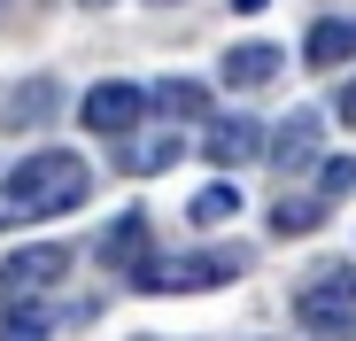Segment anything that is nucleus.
Listing matches in <instances>:
<instances>
[{"mask_svg":"<svg viewBox=\"0 0 356 341\" xmlns=\"http://www.w3.org/2000/svg\"><path fill=\"white\" fill-rule=\"evenodd\" d=\"M155 109H163V117H202V109H209V86H194V78H163V86H155Z\"/></svg>","mask_w":356,"mask_h":341,"instance_id":"10","label":"nucleus"},{"mask_svg":"<svg viewBox=\"0 0 356 341\" xmlns=\"http://www.w3.org/2000/svg\"><path fill=\"white\" fill-rule=\"evenodd\" d=\"M310 132H318V125H310V117H286V132H279V140H271V155H279V163H286V170H294V163H310V148H318V140H310Z\"/></svg>","mask_w":356,"mask_h":341,"instance_id":"12","label":"nucleus"},{"mask_svg":"<svg viewBox=\"0 0 356 341\" xmlns=\"http://www.w3.org/2000/svg\"><path fill=\"white\" fill-rule=\"evenodd\" d=\"M333 109H341V125H356V78H341V93H333Z\"/></svg>","mask_w":356,"mask_h":341,"instance_id":"17","label":"nucleus"},{"mask_svg":"<svg viewBox=\"0 0 356 341\" xmlns=\"http://www.w3.org/2000/svg\"><path fill=\"white\" fill-rule=\"evenodd\" d=\"M86 202V155L70 148H39L0 179V225H31V217H63Z\"/></svg>","mask_w":356,"mask_h":341,"instance_id":"1","label":"nucleus"},{"mask_svg":"<svg viewBox=\"0 0 356 341\" xmlns=\"http://www.w3.org/2000/svg\"><path fill=\"white\" fill-rule=\"evenodd\" d=\"M47 333H54V318L24 310V303H8V318H0V341H47Z\"/></svg>","mask_w":356,"mask_h":341,"instance_id":"13","label":"nucleus"},{"mask_svg":"<svg viewBox=\"0 0 356 341\" xmlns=\"http://www.w3.org/2000/svg\"><path fill=\"white\" fill-rule=\"evenodd\" d=\"M93 256H101V264H132V271H140V264H147V217H140V209H132V217H116L108 233L93 241Z\"/></svg>","mask_w":356,"mask_h":341,"instance_id":"6","label":"nucleus"},{"mask_svg":"<svg viewBox=\"0 0 356 341\" xmlns=\"http://www.w3.org/2000/svg\"><path fill=\"white\" fill-rule=\"evenodd\" d=\"M232 8H264V0H232Z\"/></svg>","mask_w":356,"mask_h":341,"instance_id":"18","label":"nucleus"},{"mask_svg":"<svg viewBox=\"0 0 356 341\" xmlns=\"http://www.w3.org/2000/svg\"><path fill=\"white\" fill-rule=\"evenodd\" d=\"M348 187H356V163L333 155V163H325V194H348Z\"/></svg>","mask_w":356,"mask_h":341,"instance_id":"16","label":"nucleus"},{"mask_svg":"<svg viewBox=\"0 0 356 341\" xmlns=\"http://www.w3.org/2000/svg\"><path fill=\"white\" fill-rule=\"evenodd\" d=\"M256 148H264V132H256L248 117H217V125H209V140H202V155H209V163H248Z\"/></svg>","mask_w":356,"mask_h":341,"instance_id":"7","label":"nucleus"},{"mask_svg":"<svg viewBox=\"0 0 356 341\" xmlns=\"http://www.w3.org/2000/svg\"><path fill=\"white\" fill-rule=\"evenodd\" d=\"M63 271H70V256H63V248H24V256H8V271H0V303L39 295V287H54Z\"/></svg>","mask_w":356,"mask_h":341,"instance_id":"5","label":"nucleus"},{"mask_svg":"<svg viewBox=\"0 0 356 341\" xmlns=\"http://www.w3.org/2000/svg\"><path fill=\"white\" fill-rule=\"evenodd\" d=\"M271 78H279V47L248 39V47L225 54V86H271Z\"/></svg>","mask_w":356,"mask_h":341,"instance_id":"9","label":"nucleus"},{"mask_svg":"<svg viewBox=\"0 0 356 341\" xmlns=\"http://www.w3.org/2000/svg\"><path fill=\"white\" fill-rule=\"evenodd\" d=\"M241 248H217V256H147L132 271L140 295H202V287H225V279H241Z\"/></svg>","mask_w":356,"mask_h":341,"instance_id":"2","label":"nucleus"},{"mask_svg":"<svg viewBox=\"0 0 356 341\" xmlns=\"http://www.w3.org/2000/svg\"><path fill=\"white\" fill-rule=\"evenodd\" d=\"M124 163H132V170H170V163H178V140L155 132V148H124Z\"/></svg>","mask_w":356,"mask_h":341,"instance_id":"15","label":"nucleus"},{"mask_svg":"<svg viewBox=\"0 0 356 341\" xmlns=\"http://www.w3.org/2000/svg\"><path fill=\"white\" fill-rule=\"evenodd\" d=\"M147 8H170V0H147Z\"/></svg>","mask_w":356,"mask_h":341,"instance_id":"19","label":"nucleus"},{"mask_svg":"<svg viewBox=\"0 0 356 341\" xmlns=\"http://www.w3.org/2000/svg\"><path fill=\"white\" fill-rule=\"evenodd\" d=\"M294 318H302L310 333H348V326H356V271H348V264L318 271L310 287L294 295Z\"/></svg>","mask_w":356,"mask_h":341,"instance_id":"3","label":"nucleus"},{"mask_svg":"<svg viewBox=\"0 0 356 341\" xmlns=\"http://www.w3.org/2000/svg\"><path fill=\"white\" fill-rule=\"evenodd\" d=\"M310 70H341V63H356V24H341V16H325L318 31H310Z\"/></svg>","mask_w":356,"mask_h":341,"instance_id":"8","label":"nucleus"},{"mask_svg":"<svg viewBox=\"0 0 356 341\" xmlns=\"http://www.w3.org/2000/svg\"><path fill=\"white\" fill-rule=\"evenodd\" d=\"M325 202H271V233H318Z\"/></svg>","mask_w":356,"mask_h":341,"instance_id":"11","label":"nucleus"},{"mask_svg":"<svg viewBox=\"0 0 356 341\" xmlns=\"http://www.w3.org/2000/svg\"><path fill=\"white\" fill-rule=\"evenodd\" d=\"M186 209H194V225H225V217H232V209H241V194H232V187H225V179H217V187H202V194H194V202H186Z\"/></svg>","mask_w":356,"mask_h":341,"instance_id":"14","label":"nucleus"},{"mask_svg":"<svg viewBox=\"0 0 356 341\" xmlns=\"http://www.w3.org/2000/svg\"><path fill=\"white\" fill-rule=\"evenodd\" d=\"M78 117H86V132H101V140H124V132L147 117V93H140V86H124V78H108V86H93V93H86Z\"/></svg>","mask_w":356,"mask_h":341,"instance_id":"4","label":"nucleus"}]
</instances>
